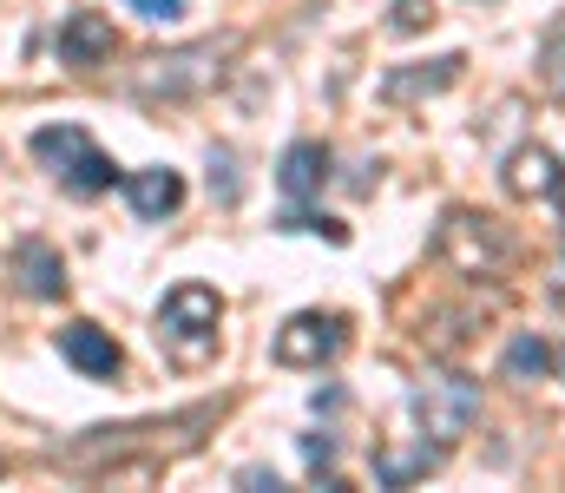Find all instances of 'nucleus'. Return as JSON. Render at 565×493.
<instances>
[{
  "mask_svg": "<svg viewBox=\"0 0 565 493\" xmlns=\"http://www.w3.org/2000/svg\"><path fill=\"white\" fill-rule=\"evenodd\" d=\"M224 60H231V40H191V46H171V53H151L132 66V93L139 99H164V106H178V99H198V93H211L217 79H224Z\"/></svg>",
  "mask_w": 565,
  "mask_h": 493,
  "instance_id": "nucleus-1",
  "label": "nucleus"
},
{
  "mask_svg": "<svg viewBox=\"0 0 565 493\" xmlns=\"http://www.w3.org/2000/svg\"><path fill=\"white\" fill-rule=\"evenodd\" d=\"M26 152L46 164V171L60 178V191H73V197H106V191L119 184V164L106 159V152L93 146V132H79V126H40V132L26 139Z\"/></svg>",
  "mask_w": 565,
  "mask_h": 493,
  "instance_id": "nucleus-2",
  "label": "nucleus"
},
{
  "mask_svg": "<svg viewBox=\"0 0 565 493\" xmlns=\"http://www.w3.org/2000/svg\"><path fill=\"white\" fill-rule=\"evenodd\" d=\"M217 323H224V297L211 283H178L164 303H158V342L178 355V362H204L217 349Z\"/></svg>",
  "mask_w": 565,
  "mask_h": 493,
  "instance_id": "nucleus-3",
  "label": "nucleus"
},
{
  "mask_svg": "<svg viewBox=\"0 0 565 493\" xmlns=\"http://www.w3.org/2000/svg\"><path fill=\"white\" fill-rule=\"evenodd\" d=\"M415 421H422V435L434 448L467 441L473 421H480V382H467V375H454V368L422 375V382H415Z\"/></svg>",
  "mask_w": 565,
  "mask_h": 493,
  "instance_id": "nucleus-4",
  "label": "nucleus"
},
{
  "mask_svg": "<svg viewBox=\"0 0 565 493\" xmlns=\"http://www.w3.org/2000/svg\"><path fill=\"white\" fill-rule=\"evenodd\" d=\"M440 257H447L460 277H500L507 257H513V237H507L500 217H487V211H447V224H440Z\"/></svg>",
  "mask_w": 565,
  "mask_h": 493,
  "instance_id": "nucleus-5",
  "label": "nucleus"
},
{
  "mask_svg": "<svg viewBox=\"0 0 565 493\" xmlns=\"http://www.w3.org/2000/svg\"><path fill=\"white\" fill-rule=\"evenodd\" d=\"M342 342H349V323H342V317L302 310V317H289V323L277 329V362L282 368H322V362L342 355Z\"/></svg>",
  "mask_w": 565,
  "mask_h": 493,
  "instance_id": "nucleus-6",
  "label": "nucleus"
},
{
  "mask_svg": "<svg viewBox=\"0 0 565 493\" xmlns=\"http://www.w3.org/2000/svg\"><path fill=\"white\" fill-rule=\"evenodd\" d=\"M113 46H119V40H113V20H106V13L79 7V13L60 20V66H79V73H86V66H106Z\"/></svg>",
  "mask_w": 565,
  "mask_h": 493,
  "instance_id": "nucleus-7",
  "label": "nucleus"
},
{
  "mask_svg": "<svg viewBox=\"0 0 565 493\" xmlns=\"http://www.w3.org/2000/svg\"><path fill=\"white\" fill-rule=\"evenodd\" d=\"M60 355H66L79 375H93V382H113V375H119V362H126V355H119V342H113L99 323H86V317L60 329Z\"/></svg>",
  "mask_w": 565,
  "mask_h": 493,
  "instance_id": "nucleus-8",
  "label": "nucleus"
},
{
  "mask_svg": "<svg viewBox=\"0 0 565 493\" xmlns=\"http://www.w3.org/2000/svg\"><path fill=\"white\" fill-rule=\"evenodd\" d=\"M13 277H20V290L40 297V303H60V297H66V264H60V250H53L46 237L13 244Z\"/></svg>",
  "mask_w": 565,
  "mask_h": 493,
  "instance_id": "nucleus-9",
  "label": "nucleus"
},
{
  "mask_svg": "<svg viewBox=\"0 0 565 493\" xmlns=\"http://www.w3.org/2000/svg\"><path fill=\"white\" fill-rule=\"evenodd\" d=\"M277 184L302 204V197H316L322 184H329V146L322 139H296L289 152H282V164H277Z\"/></svg>",
  "mask_w": 565,
  "mask_h": 493,
  "instance_id": "nucleus-10",
  "label": "nucleus"
},
{
  "mask_svg": "<svg viewBox=\"0 0 565 493\" xmlns=\"http://www.w3.org/2000/svg\"><path fill=\"white\" fill-rule=\"evenodd\" d=\"M559 184H565V171L546 146H520L507 159V191L513 197H559Z\"/></svg>",
  "mask_w": 565,
  "mask_h": 493,
  "instance_id": "nucleus-11",
  "label": "nucleus"
},
{
  "mask_svg": "<svg viewBox=\"0 0 565 493\" xmlns=\"http://www.w3.org/2000/svg\"><path fill=\"white\" fill-rule=\"evenodd\" d=\"M126 197H132V211H139L145 224H158V217H171L184 204V178L164 171V164H151V171H132L126 178Z\"/></svg>",
  "mask_w": 565,
  "mask_h": 493,
  "instance_id": "nucleus-12",
  "label": "nucleus"
},
{
  "mask_svg": "<svg viewBox=\"0 0 565 493\" xmlns=\"http://www.w3.org/2000/svg\"><path fill=\"white\" fill-rule=\"evenodd\" d=\"M460 66H467L460 53H440V60H427L422 73H388L382 93H388L395 106H408V99H427V93H447V86L460 79Z\"/></svg>",
  "mask_w": 565,
  "mask_h": 493,
  "instance_id": "nucleus-13",
  "label": "nucleus"
},
{
  "mask_svg": "<svg viewBox=\"0 0 565 493\" xmlns=\"http://www.w3.org/2000/svg\"><path fill=\"white\" fill-rule=\"evenodd\" d=\"M559 355H553V342L546 335H513L507 342V362H500V375L513 382V388H533V382H546V368H553Z\"/></svg>",
  "mask_w": 565,
  "mask_h": 493,
  "instance_id": "nucleus-14",
  "label": "nucleus"
},
{
  "mask_svg": "<svg viewBox=\"0 0 565 493\" xmlns=\"http://www.w3.org/2000/svg\"><path fill=\"white\" fill-rule=\"evenodd\" d=\"M440 454H447V448H434V441L422 435V448H415V454H382V461H375V481H382V487H408V481L434 474V461H440Z\"/></svg>",
  "mask_w": 565,
  "mask_h": 493,
  "instance_id": "nucleus-15",
  "label": "nucleus"
},
{
  "mask_svg": "<svg viewBox=\"0 0 565 493\" xmlns=\"http://www.w3.org/2000/svg\"><path fill=\"white\" fill-rule=\"evenodd\" d=\"M434 26V0H395V33H422Z\"/></svg>",
  "mask_w": 565,
  "mask_h": 493,
  "instance_id": "nucleus-16",
  "label": "nucleus"
},
{
  "mask_svg": "<svg viewBox=\"0 0 565 493\" xmlns=\"http://www.w3.org/2000/svg\"><path fill=\"white\" fill-rule=\"evenodd\" d=\"M302 461H309L316 474H329V468H335V441H329V435H322V441H302Z\"/></svg>",
  "mask_w": 565,
  "mask_h": 493,
  "instance_id": "nucleus-17",
  "label": "nucleus"
},
{
  "mask_svg": "<svg viewBox=\"0 0 565 493\" xmlns=\"http://www.w3.org/2000/svg\"><path fill=\"white\" fill-rule=\"evenodd\" d=\"M132 13H145V20H178L184 0H132Z\"/></svg>",
  "mask_w": 565,
  "mask_h": 493,
  "instance_id": "nucleus-18",
  "label": "nucleus"
},
{
  "mask_svg": "<svg viewBox=\"0 0 565 493\" xmlns=\"http://www.w3.org/2000/svg\"><path fill=\"white\" fill-rule=\"evenodd\" d=\"M559 375H565V349H559Z\"/></svg>",
  "mask_w": 565,
  "mask_h": 493,
  "instance_id": "nucleus-19",
  "label": "nucleus"
}]
</instances>
